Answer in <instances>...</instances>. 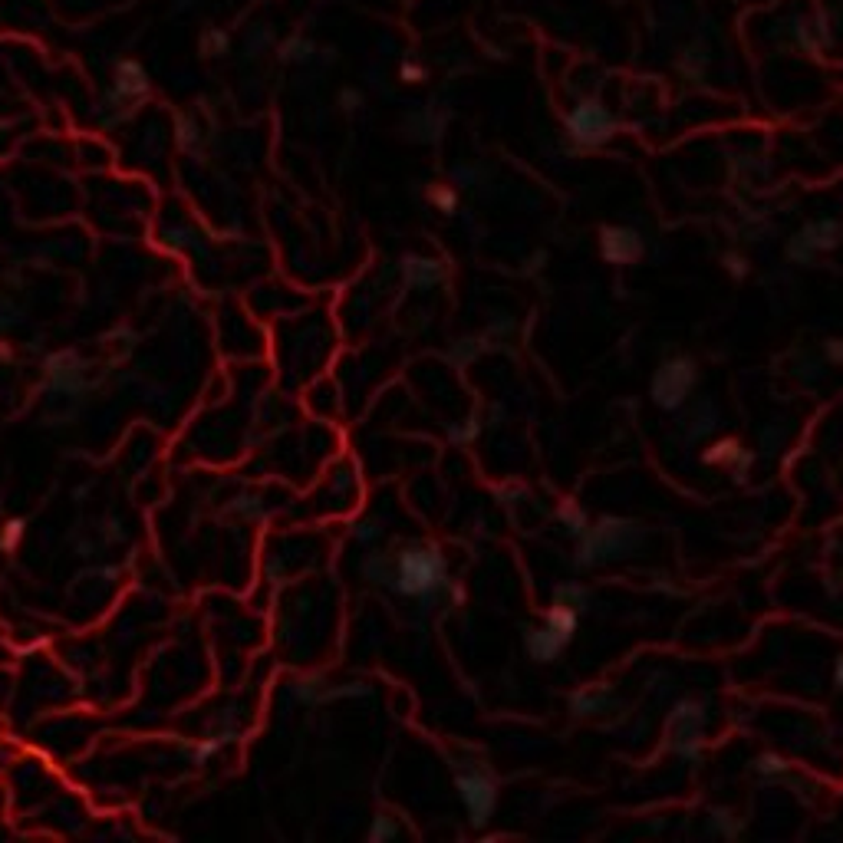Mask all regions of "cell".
<instances>
[{"mask_svg":"<svg viewBox=\"0 0 843 843\" xmlns=\"http://www.w3.org/2000/svg\"><path fill=\"white\" fill-rule=\"evenodd\" d=\"M389 586L408 600H428L448 586V557L435 544H408L392 560Z\"/></svg>","mask_w":843,"mask_h":843,"instance_id":"1","label":"cell"},{"mask_svg":"<svg viewBox=\"0 0 843 843\" xmlns=\"http://www.w3.org/2000/svg\"><path fill=\"white\" fill-rule=\"evenodd\" d=\"M643 524L636 521H619V517H603L596 521L593 527H586L580 534V544H576V566H603L610 560H619V557H629L636 547L643 544Z\"/></svg>","mask_w":843,"mask_h":843,"instance_id":"2","label":"cell"},{"mask_svg":"<svg viewBox=\"0 0 843 843\" xmlns=\"http://www.w3.org/2000/svg\"><path fill=\"white\" fill-rule=\"evenodd\" d=\"M695 382H698V369H695L692 356H672L665 359L663 366L653 373V382H649V399L663 412H679V408L689 402Z\"/></svg>","mask_w":843,"mask_h":843,"instance_id":"3","label":"cell"},{"mask_svg":"<svg viewBox=\"0 0 843 843\" xmlns=\"http://www.w3.org/2000/svg\"><path fill=\"white\" fill-rule=\"evenodd\" d=\"M564 129L580 149H600L616 136V119L600 100H580L564 116Z\"/></svg>","mask_w":843,"mask_h":843,"instance_id":"4","label":"cell"},{"mask_svg":"<svg viewBox=\"0 0 843 843\" xmlns=\"http://www.w3.org/2000/svg\"><path fill=\"white\" fill-rule=\"evenodd\" d=\"M843 244V224L833 218H817L807 221L801 231H794V238L787 241V258L794 264H813V260L837 250Z\"/></svg>","mask_w":843,"mask_h":843,"instance_id":"5","label":"cell"},{"mask_svg":"<svg viewBox=\"0 0 843 843\" xmlns=\"http://www.w3.org/2000/svg\"><path fill=\"white\" fill-rule=\"evenodd\" d=\"M458 797L465 803V813L471 827H485L495 817L497 807V781L485 771H461L458 774Z\"/></svg>","mask_w":843,"mask_h":843,"instance_id":"6","label":"cell"},{"mask_svg":"<svg viewBox=\"0 0 843 843\" xmlns=\"http://www.w3.org/2000/svg\"><path fill=\"white\" fill-rule=\"evenodd\" d=\"M149 92H152L149 70H145L139 60H119L116 66H112V86H110L112 106L136 110Z\"/></svg>","mask_w":843,"mask_h":843,"instance_id":"7","label":"cell"},{"mask_svg":"<svg viewBox=\"0 0 843 843\" xmlns=\"http://www.w3.org/2000/svg\"><path fill=\"white\" fill-rule=\"evenodd\" d=\"M600 254L610 264H636V260L645 254V241L636 228H619V224H610V228L600 231Z\"/></svg>","mask_w":843,"mask_h":843,"instance_id":"8","label":"cell"},{"mask_svg":"<svg viewBox=\"0 0 843 843\" xmlns=\"http://www.w3.org/2000/svg\"><path fill=\"white\" fill-rule=\"evenodd\" d=\"M566 639L560 633H554L550 626H534V629H527L524 633V649H527V655L534 659L537 665H550V663H557L560 655H564V649H566Z\"/></svg>","mask_w":843,"mask_h":843,"instance_id":"9","label":"cell"},{"mask_svg":"<svg viewBox=\"0 0 843 843\" xmlns=\"http://www.w3.org/2000/svg\"><path fill=\"white\" fill-rule=\"evenodd\" d=\"M402 280L412 290H428L445 280V264L438 258H426V254H408L402 260Z\"/></svg>","mask_w":843,"mask_h":843,"instance_id":"10","label":"cell"},{"mask_svg":"<svg viewBox=\"0 0 843 843\" xmlns=\"http://www.w3.org/2000/svg\"><path fill=\"white\" fill-rule=\"evenodd\" d=\"M613 705V689L610 685H586L580 692L570 695V712L576 718H586V715H600Z\"/></svg>","mask_w":843,"mask_h":843,"instance_id":"11","label":"cell"},{"mask_svg":"<svg viewBox=\"0 0 843 843\" xmlns=\"http://www.w3.org/2000/svg\"><path fill=\"white\" fill-rule=\"evenodd\" d=\"M445 126H448V119L442 116V112H435V110H422V112H416V116H408V122H406V136L408 139H416V142H438L442 139V132H445Z\"/></svg>","mask_w":843,"mask_h":843,"instance_id":"12","label":"cell"},{"mask_svg":"<svg viewBox=\"0 0 843 843\" xmlns=\"http://www.w3.org/2000/svg\"><path fill=\"white\" fill-rule=\"evenodd\" d=\"M80 379V359H76V353H53L50 359H47V382H50L57 392H63V389H70L73 382Z\"/></svg>","mask_w":843,"mask_h":843,"instance_id":"13","label":"cell"},{"mask_svg":"<svg viewBox=\"0 0 843 843\" xmlns=\"http://www.w3.org/2000/svg\"><path fill=\"white\" fill-rule=\"evenodd\" d=\"M544 623L554 629V633H560L570 643L576 636V629H580V613H576L574 606H566V603H550L547 606V613H544Z\"/></svg>","mask_w":843,"mask_h":843,"instance_id":"14","label":"cell"},{"mask_svg":"<svg viewBox=\"0 0 843 843\" xmlns=\"http://www.w3.org/2000/svg\"><path fill=\"white\" fill-rule=\"evenodd\" d=\"M198 47H201V57H205V60H221V57H228L234 43H231V33L228 31H221V27H208V31L201 33Z\"/></svg>","mask_w":843,"mask_h":843,"instance_id":"15","label":"cell"},{"mask_svg":"<svg viewBox=\"0 0 843 843\" xmlns=\"http://www.w3.org/2000/svg\"><path fill=\"white\" fill-rule=\"evenodd\" d=\"M317 57V43L310 37H290L280 43V60L284 63H310Z\"/></svg>","mask_w":843,"mask_h":843,"instance_id":"16","label":"cell"},{"mask_svg":"<svg viewBox=\"0 0 843 843\" xmlns=\"http://www.w3.org/2000/svg\"><path fill=\"white\" fill-rule=\"evenodd\" d=\"M705 722V705L698 698H682L672 705V722L669 724H685V728H702Z\"/></svg>","mask_w":843,"mask_h":843,"instance_id":"17","label":"cell"},{"mask_svg":"<svg viewBox=\"0 0 843 843\" xmlns=\"http://www.w3.org/2000/svg\"><path fill=\"white\" fill-rule=\"evenodd\" d=\"M715 426H718V408H715V402L705 399L702 406L692 412V418H689V435L705 438L708 432H715Z\"/></svg>","mask_w":843,"mask_h":843,"instance_id":"18","label":"cell"},{"mask_svg":"<svg viewBox=\"0 0 843 843\" xmlns=\"http://www.w3.org/2000/svg\"><path fill=\"white\" fill-rule=\"evenodd\" d=\"M557 521L564 524L566 534H574V537H580L586 527H590V517H586V511H584V507H576L574 501H564V505L557 507Z\"/></svg>","mask_w":843,"mask_h":843,"instance_id":"19","label":"cell"},{"mask_svg":"<svg viewBox=\"0 0 843 843\" xmlns=\"http://www.w3.org/2000/svg\"><path fill=\"white\" fill-rule=\"evenodd\" d=\"M554 600H557V603L574 606L576 613H584L586 606H590V590H586L584 584H576V580H570V584H560V586H557Z\"/></svg>","mask_w":843,"mask_h":843,"instance_id":"20","label":"cell"},{"mask_svg":"<svg viewBox=\"0 0 843 843\" xmlns=\"http://www.w3.org/2000/svg\"><path fill=\"white\" fill-rule=\"evenodd\" d=\"M742 452V445L734 442V438H724V442H715L712 448H705V465H715V468H728L734 461V455Z\"/></svg>","mask_w":843,"mask_h":843,"instance_id":"21","label":"cell"},{"mask_svg":"<svg viewBox=\"0 0 843 843\" xmlns=\"http://www.w3.org/2000/svg\"><path fill=\"white\" fill-rule=\"evenodd\" d=\"M399 833H402V827H399V821L392 817V813H376L373 823H369L366 837L373 843H382V840H396Z\"/></svg>","mask_w":843,"mask_h":843,"instance_id":"22","label":"cell"},{"mask_svg":"<svg viewBox=\"0 0 843 843\" xmlns=\"http://www.w3.org/2000/svg\"><path fill=\"white\" fill-rule=\"evenodd\" d=\"M428 201H432L435 211H442V215H455L458 211V189L455 185H432V189H428Z\"/></svg>","mask_w":843,"mask_h":843,"instance_id":"23","label":"cell"},{"mask_svg":"<svg viewBox=\"0 0 843 843\" xmlns=\"http://www.w3.org/2000/svg\"><path fill=\"white\" fill-rule=\"evenodd\" d=\"M751 768H754L758 774H761V777H781V774L791 771V764L784 761L781 754H774V751H761L758 758H754Z\"/></svg>","mask_w":843,"mask_h":843,"instance_id":"24","label":"cell"},{"mask_svg":"<svg viewBox=\"0 0 843 843\" xmlns=\"http://www.w3.org/2000/svg\"><path fill=\"white\" fill-rule=\"evenodd\" d=\"M23 534H27V524H23L21 517H13V521H7V524L0 527V550H7V554H13V550L21 547Z\"/></svg>","mask_w":843,"mask_h":843,"instance_id":"25","label":"cell"},{"mask_svg":"<svg viewBox=\"0 0 843 843\" xmlns=\"http://www.w3.org/2000/svg\"><path fill=\"white\" fill-rule=\"evenodd\" d=\"M175 139H179L181 149H198V142H201L198 122L191 119V116H181V119L175 122Z\"/></svg>","mask_w":843,"mask_h":843,"instance_id":"26","label":"cell"},{"mask_svg":"<svg viewBox=\"0 0 843 843\" xmlns=\"http://www.w3.org/2000/svg\"><path fill=\"white\" fill-rule=\"evenodd\" d=\"M478 435H481V422H478L475 416L465 418L461 426H452V428H448V438H452L455 445H468V442H475Z\"/></svg>","mask_w":843,"mask_h":843,"instance_id":"27","label":"cell"},{"mask_svg":"<svg viewBox=\"0 0 843 843\" xmlns=\"http://www.w3.org/2000/svg\"><path fill=\"white\" fill-rule=\"evenodd\" d=\"M712 827L722 837H738L742 833V821H734L732 811H712Z\"/></svg>","mask_w":843,"mask_h":843,"instance_id":"28","label":"cell"},{"mask_svg":"<svg viewBox=\"0 0 843 843\" xmlns=\"http://www.w3.org/2000/svg\"><path fill=\"white\" fill-rule=\"evenodd\" d=\"M722 264H724V270H728V274H732L734 280H744L748 274H751V264H748V260H744L742 254H734V250H732V254H724Z\"/></svg>","mask_w":843,"mask_h":843,"instance_id":"29","label":"cell"},{"mask_svg":"<svg viewBox=\"0 0 843 843\" xmlns=\"http://www.w3.org/2000/svg\"><path fill=\"white\" fill-rule=\"evenodd\" d=\"M751 465H754L751 448H742V452L734 455V461H732L728 468H732V475L738 478V481H744V478H748V471H751Z\"/></svg>","mask_w":843,"mask_h":843,"instance_id":"30","label":"cell"},{"mask_svg":"<svg viewBox=\"0 0 843 843\" xmlns=\"http://www.w3.org/2000/svg\"><path fill=\"white\" fill-rule=\"evenodd\" d=\"M270 27H258V31H250V37H248V53H260V50H268L270 47Z\"/></svg>","mask_w":843,"mask_h":843,"instance_id":"31","label":"cell"},{"mask_svg":"<svg viewBox=\"0 0 843 843\" xmlns=\"http://www.w3.org/2000/svg\"><path fill=\"white\" fill-rule=\"evenodd\" d=\"M399 76H402L406 83H422L428 76V70H426V66H418V63H402Z\"/></svg>","mask_w":843,"mask_h":843,"instance_id":"32","label":"cell"},{"mask_svg":"<svg viewBox=\"0 0 843 843\" xmlns=\"http://www.w3.org/2000/svg\"><path fill=\"white\" fill-rule=\"evenodd\" d=\"M823 356L830 359L833 366H843V339H827L823 343Z\"/></svg>","mask_w":843,"mask_h":843,"instance_id":"33","label":"cell"},{"mask_svg":"<svg viewBox=\"0 0 843 843\" xmlns=\"http://www.w3.org/2000/svg\"><path fill=\"white\" fill-rule=\"evenodd\" d=\"M339 106H343L347 112H356L359 106H363V92H359V90H343V92H339Z\"/></svg>","mask_w":843,"mask_h":843,"instance_id":"34","label":"cell"},{"mask_svg":"<svg viewBox=\"0 0 843 843\" xmlns=\"http://www.w3.org/2000/svg\"><path fill=\"white\" fill-rule=\"evenodd\" d=\"M353 534H356L359 544H373V540L379 537V527L373 524V521H363V524H359L356 531H353Z\"/></svg>","mask_w":843,"mask_h":843,"instance_id":"35","label":"cell"},{"mask_svg":"<svg viewBox=\"0 0 843 843\" xmlns=\"http://www.w3.org/2000/svg\"><path fill=\"white\" fill-rule=\"evenodd\" d=\"M455 181L461 185V189H471V185H478V171L475 169H455Z\"/></svg>","mask_w":843,"mask_h":843,"instance_id":"36","label":"cell"},{"mask_svg":"<svg viewBox=\"0 0 843 843\" xmlns=\"http://www.w3.org/2000/svg\"><path fill=\"white\" fill-rule=\"evenodd\" d=\"M471 343H475V339H465V347L452 349V359H461V363H465V359L478 356V347H471Z\"/></svg>","mask_w":843,"mask_h":843,"instance_id":"37","label":"cell"},{"mask_svg":"<svg viewBox=\"0 0 843 843\" xmlns=\"http://www.w3.org/2000/svg\"><path fill=\"white\" fill-rule=\"evenodd\" d=\"M833 685H837V689H843V655L837 659V663H833Z\"/></svg>","mask_w":843,"mask_h":843,"instance_id":"38","label":"cell"},{"mask_svg":"<svg viewBox=\"0 0 843 843\" xmlns=\"http://www.w3.org/2000/svg\"><path fill=\"white\" fill-rule=\"evenodd\" d=\"M613 4H626V0H613Z\"/></svg>","mask_w":843,"mask_h":843,"instance_id":"39","label":"cell"}]
</instances>
